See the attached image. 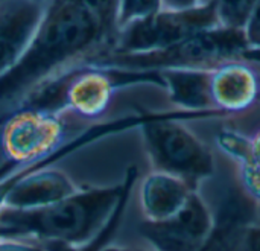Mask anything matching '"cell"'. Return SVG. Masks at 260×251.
Masks as SVG:
<instances>
[{"instance_id": "ba28073f", "label": "cell", "mask_w": 260, "mask_h": 251, "mask_svg": "<svg viewBox=\"0 0 260 251\" xmlns=\"http://www.w3.org/2000/svg\"><path fill=\"white\" fill-rule=\"evenodd\" d=\"M213 212L195 191L184 207L163 221L143 219L139 233L152 251H200L213 229Z\"/></svg>"}, {"instance_id": "44dd1931", "label": "cell", "mask_w": 260, "mask_h": 251, "mask_svg": "<svg viewBox=\"0 0 260 251\" xmlns=\"http://www.w3.org/2000/svg\"><path fill=\"white\" fill-rule=\"evenodd\" d=\"M248 137H250V162L247 163H253L260 169V127L251 134H248Z\"/></svg>"}, {"instance_id": "8992f818", "label": "cell", "mask_w": 260, "mask_h": 251, "mask_svg": "<svg viewBox=\"0 0 260 251\" xmlns=\"http://www.w3.org/2000/svg\"><path fill=\"white\" fill-rule=\"evenodd\" d=\"M90 125L64 110L21 107L3 119L0 149L14 169L58 151Z\"/></svg>"}, {"instance_id": "5b68a950", "label": "cell", "mask_w": 260, "mask_h": 251, "mask_svg": "<svg viewBox=\"0 0 260 251\" xmlns=\"http://www.w3.org/2000/svg\"><path fill=\"white\" fill-rule=\"evenodd\" d=\"M198 117L210 116L183 110L151 113L139 127L151 169L180 177L197 189L216 171L212 149L183 123Z\"/></svg>"}, {"instance_id": "e0dca14e", "label": "cell", "mask_w": 260, "mask_h": 251, "mask_svg": "<svg viewBox=\"0 0 260 251\" xmlns=\"http://www.w3.org/2000/svg\"><path fill=\"white\" fill-rule=\"evenodd\" d=\"M236 180L241 189L254 201L260 212V169L253 163L236 166Z\"/></svg>"}, {"instance_id": "30bf717a", "label": "cell", "mask_w": 260, "mask_h": 251, "mask_svg": "<svg viewBox=\"0 0 260 251\" xmlns=\"http://www.w3.org/2000/svg\"><path fill=\"white\" fill-rule=\"evenodd\" d=\"M44 0H0V76L11 70L29 47Z\"/></svg>"}, {"instance_id": "52a82bcc", "label": "cell", "mask_w": 260, "mask_h": 251, "mask_svg": "<svg viewBox=\"0 0 260 251\" xmlns=\"http://www.w3.org/2000/svg\"><path fill=\"white\" fill-rule=\"evenodd\" d=\"M213 26H218V20L207 3L189 8H161L148 17L120 26L111 49L107 52L142 53L160 50Z\"/></svg>"}, {"instance_id": "9a60e30c", "label": "cell", "mask_w": 260, "mask_h": 251, "mask_svg": "<svg viewBox=\"0 0 260 251\" xmlns=\"http://www.w3.org/2000/svg\"><path fill=\"white\" fill-rule=\"evenodd\" d=\"M216 148L235 163V166L250 162V137L235 128H222L215 137Z\"/></svg>"}, {"instance_id": "cb8c5ba5", "label": "cell", "mask_w": 260, "mask_h": 251, "mask_svg": "<svg viewBox=\"0 0 260 251\" xmlns=\"http://www.w3.org/2000/svg\"><path fill=\"white\" fill-rule=\"evenodd\" d=\"M102 251H145V250H133V248H120V247H105ZM152 251V250H151Z\"/></svg>"}, {"instance_id": "d6986e66", "label": "cell", "mask_w": 260, "mask_h": 251, "mask_svg": "<svg viewBox=\"0 0 260 251\" xmlns=\"http://www.w3.org/2000/svg\"><path fill=\"white\" fill-rule=\"evenodd\" d=\"M245 34L250 49H260V0L253 11L248 24L245 26Z\"/></svg>"}, {"instance_id": "8fae6325", "label": "cell", "mask_w": 260, "mask_h": 251, "mask_svg": "<svg viewBox=\"0 0 260 251\" xmlns=\"http://www.w3.org/2000/svg\"><path fill=\"white\" fill-rule=\"evenodd\" d=\"M78 191L79 187L66 172L49 166L24 174L8 194L3 207L15 210L38 209L55 204Z\"/></svg>"}, {"instance_id": "ac0fdd59", "label": "cell", "mask_w": 260, "mask_h": 251, "mask_svg": "<svg viewBox=\"0 0 260 251\" xmlns=\"http://www.w3.org/2000/svg\"><path fill=\"white\" fill-rule=\"evenodd\" d=\"M0 251H50L46 244L15 236L0 235Z\"/></svg>"}, {"instance_id": "7a4b0ae2", "label": "cell", "mask_w": 260, "mask_h": 251, "mask_svg": "<svg viewBox=\"0 0 260 251\" xmlns=\"http://www.w3.org/2000/svg\"><path fill=\"white\" fill-rule=\"evenodd\" d=\"M137 178V168L126 171L116 186L79 189L55 204L30 209H0V235L53 242L69 247L90 244L105 227L128 184Z\"/></svg>"}, {"instance_id": "603a6c76", "label": "cell", "mask_w": 260, "mask_h": 251, "mask_svg": "<svg viewBox=\"0 0 260 251\" xmlns=\"http://www.w3.org/2000/svg\"><path fill=\"white\" fill-rule=\"evenodd\" d=\"M242 56H244V58H247V59H251V61L259 62L260 64V49H248Z\"/></svg>"}, {"instance_id": "4fadbf2b", "label": "cell", "mask_w": 260, "mask_h": 251, "mask_svg": "<svg viewBox=\"0 0 260 251\" xmlns=\"http://www.w3.org/2000/svg\"><path fill=\"white\" fill-rule=\"evenodd\" d=\"M163 88L171 104L183 111L201 113L210 117L221 116L212 104L210 70L201 69H169L158 72Z\"/></svg>"}, {"instance_id": "d4e9b609", "label": "cell", "mask_w": 260, "mask_h": 251, "mask_svg": "<svg viewBox=\"0 0 260 251\" xmlns=\"http://www.w3.org/2000/svg\"><path fill=\"white\" fill-rule=\"evenodd\" d=\"M259 104H260V98H259Z\"/></svg>"}, {"instance_id": "484cf974", "label": "cell", "mask_w": 260, "mask_h": 251, "mask_svg": "<svg viewBox=\"0 0 260 251\" xmlns=\"http://www.w3.org/2000/svg\"><path fill=\"white\" fill-rule=\"evenodd\" d=\"M259 221H260V216H259Z\"/></svg>"}, {"instance_id": "6da1fadb", "label": "cell", "mask_w": 260, "mask_h": 251, "mask_svg": "<svg viewBox=\"0 0 260 251\" xmlns=\"http://www.w3.org/2000/svg\"><path fill=\"white\" fill-rule=\"evenodd\" d=\"M117 30V18L85 0H44L29 47L0 76V123L43 84L110 50Z\"/></svg>"}, {"instance_id": "7c38bea8", "label": "cell", "mask_w": 260, "mask_h": 251, "mask_svg": "<svg viewBox=\"0 0 260 251\" xmlns=\"http://www.w3.org/2000/svg\"><path fill=\"white\" fill-rule=\"evenodd\" d=\"M195 191L198 189L180 177L151 169L139 189L143 219L163 221L174 216L184 207Z\"/></svg>"}, {"instance_id": "7402d4cb", "label": "cell", "mask_w": 260, "mask_h": 251, "mask_svg": "<svg viewBox=\"0 0 260 251\" xmlns=\"http://www.w3.org/2000/svg\"><path fill=\"white\" fill-rule=\"evenodd\" d=\"M200 2L201 0H163V8H189Z\"/></svg>"}, {"instance_id": "9c48e42d", "label": "cell", "mask_w": 260, "mask_h": 251, "mask_svg": "<svg viewBox=\"0 0 260 251\" xmlns=\"http://www.w3.org/2000/svg\"><path fill=\"white\" fill-rule=\"evenodd\" d=\"M210 96L221 116H239L259 104L260 64L244 56L210 70Z\"/></svg>"}, {"instance_id": "2e32d148", "label": "cell", "mask_w": 260, "mask_h": 251, "mask_svg": "<svg viewBox=\"0 0 260 251\" xmlns=\"http://www.w3.org/2000/svg\"><path fill=\"white\" fill-rule=\"evenodd\" d=\"M163 8V0H119V27Z\"/></svg>"}, {"instance_id": "5bb4252c", "label": "cell", "mask_w": 260, "mask_h": 251, "mask_svg": "<svg viewBox=\"0 0 260 251\" xmlns=\"http://www.w3.org/2000/svg\"><path fill=\"white\" fill-rule=\"evenodd\" d=\"M257 2L259 0H201L200 3H207L212 6L218 24L245 29Z\"/></svg>"}, {"instance_id": "ffe728a7", "label": "cell", "mask_w": 260, "mask_h": 251, "mask_svg": "<svg viewBox=\"0 0 260 251\" xmlns=\"http://www.w3.org/2000/svg\"><path fill=\"white\" fill-rule=\"evenodd\" d=\"M241 251H260V221L248 227Z\"/></svg>"}, {"instance_id": "277c9868", "label": "cell", "mask_w": 260, "mask_h": 251, "mask_svg": "<svg viewBox=\"0 0 260 251\" xmlns=\"http://www.w3.org/2000/svg\"><path fill=\"white\" fill-rule=\"evenodd\" d=\"M248 49L250 44L245 29L218 24L197 32L166 49L142 53L105 52L82 64L134 72H160L169 69L212 70L229 59L241 58Z\"/></svg>"}, {"instance_id": "3957f363", "label": "cell", "mask_w": 260, "mask_h": 251, "mask_svg": "<svg viewBox=\"0 0 260 251\" xmlns=\"http://www.w3.org/2000/svg\"><path fill=\"white\" fill-rule=\"evenodd\" d=\"M137 84L163 87L158 72H134L81 64L43 84L21 107L64 110L87 123H94L101 122L119 88Z\"/></svg>"}]
</instances>
